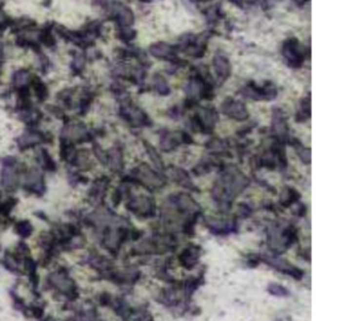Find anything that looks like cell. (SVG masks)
Masks as SVG:
<instances>
[{"label":"cell","instance_id":"obj_1","mask_svg":"<svg viewBox=\"0 0 338 321\" xmlns=\"http://www.w3.org/2000/svg\"><path fill=\"white\" fill-rule=\"evenodd\" d=\"M0 61H1V46H0Z\"/></svg>","mask_w":338,"mask_h":321}]
</instances>
